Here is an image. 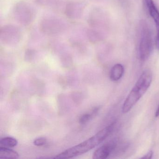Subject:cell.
Wrapping results in <instances>:
<instances>
[{"label":"cell","mask_w":159,"mask_h":159,"mask_svg":"<svg viewBox=\"0 0 159 159\" xmlns=\"http://www.w3.org/2000/svg\"><path fill=\"white\" fill-rule=\"evenodd\" d=\"M152 81V73L149 70H144L124 102L122 112H129L146 93Z\"/></svg>","instance_id":"2"},{"label":"cell","mask_w":159,"mask_h":159,"mask_svg":"<svg viewBox=\"0 0 159 159\" xmlns=\"http://www.w3.org/2000/svg\"><path fill=\"white\" fill-rule=\"evenodd\" d=\"M17 144L18 141L17 139L10 137L3 138L0 140V147L11 148L17 146Z\"/></svg>","instance_id":"12"},{"label":"cell","mask_w":159,"mask_h":159,"mask_svg":"<svg viewBox=\"0 0 159 159\" xmlns=\"http://www.w3.org/2000/svg\"><path fill=\"white\" fill-rule=\"evenodd\" d=\"M99 110V108L96 107L93 109L91 113H85L82 115L79 119V123L81 125L87 123L94 116L96 115Z\"/></svg>","instance_id":"13"},{"label":"cell","mask_w":159,"mask_h":159,"mask_svg":"<svg viewBox=\"0 0 159 159\" xmlns=\"http://www.w3.org/2000/svg\"><path fill=\"white\" fill-rule=\"evenodd\" d=\"M84 7L85 5L83 3L70 2L66 7V14L72 19L79 18L82 14Z\"/></svg>","instance_id":"7"},{"label":"cell","mask_w":159,"mask_h":159,"mask_svg":"<svg viewBox=\"0 0 159 159\" xmlns=\"http://www.w3.org/2000/svg\"><path fill=\"white\" fill-rule=\"evenodd\" d=\"M152 155H153V152L152 151H150L147 154L141 157V159H151L152 158Z\"/></svg>","instance_id":"15"},{"label":"cell","mask_w":159,"mask_h":159,"mask_svg":"<svg viewBox=\"0 0 159 159\" xmlns=\"http://www.w3.org/2000/svg\"><path fill=\"white\" fill-rule=\"evenodd\" d=\"M124 72L123 66L121 64H118L114 65L110 71L111 80L113 81L119 80L122 77Z\"/></svg>","instance_id":"10"},{"label":"cell","mask_w":159,"mask_h":159,"mask_svg":"<svg viewBox=\"0 0 159 159\" xmlns=\"http://www.w3.org/2000/svg\"><path fill=\"white\" fill-rule=\"evenodd\" d=\"M146 4L149 13L155 23L157 29V34L156 37V47L159 49V11L155 6L153 0H143Z\"/></svg>","instance_id":"6"},{"label":"cell","mask_w":159,"mask_h":159,"mask_svg":"<svg viewBox=\"0 0 159 159\" xmlns=\"http://www.w3.org/2000/svg\"><path fill=\"white\" fill-rule=\"evenodd\" d=\"M46 142H47V139L46 138L44 137H40L35 139L33 143L35 146L39 147V146L45 145Z\"/></svg>","instance_id":"14"},{"label":"cell","mask_w":159,"mask_h":159,"mask_svg":"<svg viewBox=\"0 0 159 159\" xmlns=\"http://www.w3.org/2000/svg\"><path fill=\"white\" fill-rule=\"evenodd\" d=\"M114 148V146L111 144L103 145L98 148L93 153L94 159H107Z\"/></svg>","instance_id":"9"},{"label":"cell","mask_w":159,"mask_h":159,"mask_svg":"<svg viewBox=\"0 0 159 159\" xmlns=\"http://www.w3.org/2000/svg\"><path fill=\"white\" fill-rule=\"evenodd\" d=\"M115 122L107 126L87 140L71 147L53 157L54 159H70L88 152L98 146L112 132Z\"/></svg>","instance_id":"1"},{"label":"cell","mask_w":159,"mask_h":159,"mask_svg":"<svg viewBox=\"0 0 159 159\" xmlns=\"http://www.w3.org/2000/svg\"><path fill=\"white\" fill-rule=\"evenodd\" d=\"M19 157V153L10 148L0 147V159H15Z\"/></svg>","instance_id":"11"},{"label":"cell","mask_w":159,"mask_h":159,"mask_svg":"<svg viewBox=\"0 0 159 159\" xmlns=\"http://www.w3.org/2000/svg\"><path fill=\"white\" fill-rule=\"evenodd\" d=\"M14 16L16 20L20 24L24 25H29L33 17L32 8L25 2H19L14 8Z\"/></svg>","instance_id":"4"},{"label":"cell","mask_w":159,"mask_h":159,"mask_svg":"<svg viewBox=\"0 0 159 159\" xmlns=\"http://www.w3.org/2000/svg\"><path fill=\"white\" fill-rule=\"evenodd\" d=\"M152 49V37L150 30L147 23L143 21L141 24V34L139 47V55L140 60H147L150 55Z\"/></svg>","instance_id":"3"},{"label":"cell","mask_w":159,"mask_h":159,"mask_svg":"<svg viewBox=\"0 0 159 159\" xmlns=\"http://www.w3.org/2000/svg\"><path fill=\"white\" fill-rule=\"evenodd\" d=\"M62 23L55 19H49L43 23L42 29L43 31L48 34H54L62 30L63 26Z\"/></svg>","instance_id":"8"},{"label":"cell","mask_w":159,"mask_h":159,"mask_svg":"<svg viewBox=\"0 0 159 159\" xmlns=\"http://www.w3.org/2000/svg\"><path fill=\"white\" fill-rule=\"evenodd\" d=\"M21 31L16 27L12 25L4 26L0 32V38L3 43H17L21 39Z\"/></svg>","instance_id":"5"},{"label":"cell","mask_w":159,"mask_h":159,"mask_svg":"<svg viewBox=\"0 0 159 159\" xmlns=\"http://www.w3.org/2000/svg\"><path fill=\"white\" fill-rule=\"evenodd\" d=\"M155 116L156 117H159V106L156 110V112H155Z\"/></svg>","instance_id":"16"}]
</instances>
